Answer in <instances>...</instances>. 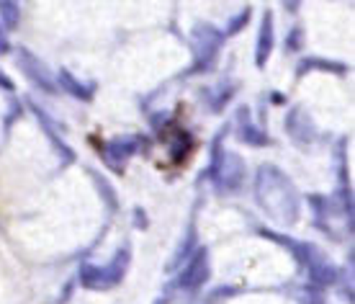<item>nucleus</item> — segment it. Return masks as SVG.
Masks as SVG:
<instances>
[{
	"instance_id": "nucleus-8",
	"label": "nucleus",
	"mask_w": 355,
	"mask_h": 304,
	"mask_svg": "<svg viewBox=\"0 0 355 304\" xmlns=\"http://www.w3.org/2000/svg\"><path fill=\"white\" fill-rule=\"evenodd\" d=\"M270 49H273V18H270V13H266V18H263V26H260V36H258V57H255V62L263 67L268 60V54H270Z\"/></svg>"
},
{
	"instance_id": "nucleus-1",
	"label": "nucleus",
	"mask_w": 355,
	"mask_h": 304,
	"mask_svg": "<svg viewBox=\"0 0 355 304\" xmlns=\"http://www.w3.org/2000/svg\"><path fill=\"white\" fill-rule=\"evenodd\" d=\"M255 194H258L260 204L273 219H281L284 224H293L299 217V196L293 191L291 180L286 178L281 170L260 168L258 183H255Z\"/></svg>"
},
{
	"instance_id": "nucleus-5",
	"label": "nucleus",
	"mask_w": 355,
	"mask_h": 304,
	"mask_svg": "<svg viewBox=\"0 0 355 304\" xmlns=\"http://www.w3.org/2000/svg\"><path fill=\"white\" fill-rule=\"evenodd\" d=\"M18 65H21V70L26 72L28 78L39 85L42 90H46V93H52L54 90V81H52V72L46 70L44 65L36 60L34 54H28L26 49H21V60H18Z\"/></svg>"
},
{
	"instance_id": "nucleus-13",
	"label": "nucleus",
	"mask_w": 355,
	"mask_h": 304,
	"mask_svg": "<svg viewBox=\"0 0 355 304\" xmlns=\"http://www.w3.org/2000/svg\"><path fill=\"white\" fill-rule=\"evenodd\" d=\"M10 49L8 39H6V34H3V28H0V54H6Z\"/></svg>"
},
{
	"instance_id": "nucleus-7",
	"label": "nucleus",
	"mask_w": 355,
	"mask_h": 304,
	"mask_svg": "<svg viewBox=\"0 0 355 304\" xmlns=\"http://www.w3.org/2000/svg\"><path fill=\"white\" fill-rule=\"evenodd\" d=\"M137 140H134V137H121V140H114V142L108 144V162H111V165H124L126 160H129V158H132L134 152H137Z\"/></svg>"
},
{
	"instance_id": "nucleus-11",
	"label": "nucleus",
	"mask_w": 355,
	"mask_h": 304,
	"mask_svg": "<svg viewBox=\"0 0 355 304\" xmlns=\"http://www.w3.org/2000/svg\"><path fill=\"white\" fill-rule=\"evenodd\" d=\"M242 137H245V142H250V144H268L266 135H260L255 129H242Z\"/></svg>"
},
{
	"instance_id": "nucleus-12",
	"label": "nucleus",
	"mask_w": 355,
	"mask_h": 304,
	"mask_svg": "<svg viewBox=\"0 0 355 304\" xmlns=\"http://www.w3.org/2000/svg\"><path fill=\"white\" fill-rule=\"evenodd\" d=\"M248 16H250V10H245V13H242V16H240V21H237V18H234V21H232V24H230V34H234V31H237V28H242V24H245V21H248Z\"/></svg>"
},
{
	"instance_id": "nucleus-6",
	"label": "nucleus",
	"mask_w": 355,
	"mask_h": 304,
	"mask_svg": "<svg viewBox=\"0 0 355 304\" xmlns=\"http://www.w3.org/2000/svg\"><path fill=\"white\" fill-rule=\"evenodd\" d=\"M206 276H209V263H206V253L201 251V253H198V258L191 260V266L183 271V276L178 278V289L196 292V289L206 281Z\"/></svg>"
},
{
	"instance_id": "nucleus-9",
	"label": "nucleus",
	"mask_w": 355,
	"mask_h": 304,
	"mask_svg": "<svg viewBox=\"0 0 355 304\" xmlns=\"http://www.w3.org/2000/svg\"><path fill=\"white\" fill-rule=\"evenodd\" d=\"M60 75H62V78H60V81H62V85L70 90V93H75V96H78L80 101H88L90 99V93H93V88H90V85H80V83L75 81V78H72L67 70H62Z\"/></svg>"
},
{
	"instance_id": "nucleus-2",
	"label": "nucleus",
	"mask_w": 355,
	"mask_h": 304,
	"mask_svg": "<svg viewBox=\"0 0 355 304\" xmlns=\"http://www.w3.org/2000/svg\"><path fill=\"white\" fill-rule=\"evenodd\" d=\"M126 260H129V253L121 251V253H119V258H116L111 266H106V269H98V266H90V263H85V266H83V271H80L83 284H85V287H90V289L111 287V284H116L119 278L124 276Z\"/></svg>"
},
{
	"instance_id": "nucleus-14",
	"label": "nucleus",
	"mask_w": 355,
	"mask_h": 304,
	"mask_svg": "<svg viewBox=\"0 0 355 304\" xmlns=\"http://www.w3.org/2000/svg\"><path fill=\"white\" fill-rule=\"evenodd\" d=\"M0 85H3V88H6V90H13V83H10L8 78L3 75V72H0Z\"/></svg>"
},
{
	"instance_id": "nucleus-4",
	"label": "nucleus",
	"mask_w": 355,
	"mask_h": 304,
	"mask_svg": "<svg viewBox=\"0 0 355 304\" xmlns=\"http://www.w3.org/2000/svg\"><path fill=\"white\" fill-rule=\"evenodd\" d=\"M214 173H216V183L224 191H234V188L242 186V178H245V162L242 158L227 152L222 160L214 158Z\"/></svg>"
},
{
	"instance_id": "nucleus-10",
	"label": "nucleus",
	"mask_w": 355,
	"mask_h": 304,
	"mask_svg": "<svg viewBox=\"0 0 355 304\" xmlns=\"http://www.w3.org/2000/svg\"><path fill=\"white\" fill-rule=\"evenodd\" d=\"M0 13L6 18V24L10 28L18 26V3H0Z\"/></svg>"
},
{
	"instance_id": "nucleus-15",
	"label": "nucleus",
	"mask_w": 355,
	"mask_h": 304,
	"mask_svg": "<svg viewBox=\"0 0 355 304\" xmlns=\"http://www.w3.org/2000/svg\"><path fill=\"white\" fill-rule=\"evenodd\" d=\"M157 304H162V302H157Z\"/></svg>"
},
{
	"instance_id": "nucleus-3",
	"label": "nucleus",
	"mask_w": 355,
	"mask_h": 304,
	"mask_svg": "<svg viewBox=\"0 0 355 304\" xmlns=\"http://www.w3.org/2000/svg\"><path fill=\"white\" fill-rule=\"evenodd\" d=\"M193 42H196V70H206L211 60L216 57V49H219V42H222V34L216 31L209 24H198L193 28Z\"/></svg>"
}]
</instances>
